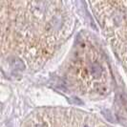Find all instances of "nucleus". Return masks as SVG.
<instances>
[{"instance_id":"obj_1","label":"nucleus","mask_w":127,"mask_h":127,"mask_svg":"<svg viewBox=\"0 0 127 127\" xmlns=\"http://www.w3.org/2000/svg\"><path fill=\"white\" fill-rule=\"evenodd\" d=\"M2 54L9 64L37 69L70 35L73 21L61 1H1Z\"/></svg>"},{"instance_id":"obj_2","label":"nucleus","mask_w":127,"mask_h":127,"mask_svg":"<svg viewBox=\"0 0 127 127\" xmlns=\"http://www.w3.org/2000/svg\"><path fill=\"white\" fill-rule=\"evenodd\" d=\"M64 77L71 88L81 95H105L111 87L108 63L89 40H81L76 45Z\"/></svg>"}]
</instances>
